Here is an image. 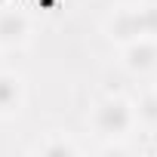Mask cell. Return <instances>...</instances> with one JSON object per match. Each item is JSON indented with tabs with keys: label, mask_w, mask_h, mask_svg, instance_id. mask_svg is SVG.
<instances>
[{
	"label": "cell",
	"mask_w": 157,
	"mask_h": 157,
	"mask_svg": "<svg viewBox=\"0 0 157 157\" xmlns=\"http://www.w3.org/2000/svg\"><path fill=\"white\" fill-rule=\"evenodd\" d=\"M123 65L132 74L157 71V37H139L123 46Z\"/></svg>",
	"instance_id": "3"
},
{
	"label": "cell",
	"mask_w": 157,
	"mask_h": 157,
	"mask_svg": "<svg viewBox=\"0 0 157 157\" xmlns=\"http://www.w3.org/2000/svg\"><path fill=\"white\" fill-rule=\"evenodd\" d=\"M3 6H13V3H10V0H0V10H3Z\"/></svg>",
	"instance_id": "7"
},
{
	"label": "cell",
	"mask_w": 157,
	"mask_h": 157,
	"mask_svg": "<svg viewBox=\"0 0 157 157\" xmlns=\"http://www.w3.org/2000/svg\"><path fill=\"white\" fill-rule=\"evenodd\" d=\"M25 105V80L16 71H0V120H10Z\"/></svg>",
	"instance_id": "4"
},
{
	"label": "cell",
	"mask_w": 157,
	"mask_h": 157,
	"mask_svg": "<svg viewBox=\"0 0 157 157\" xmlns=\"http://www.w3.org/2000/svg\"><path fill=\"white\" fill-rule=\"evenodd\" d=\"M34 154H43V157H68V154H80V148H77L74 142H68L65 136H52L43 145H37Z\"/></svg>",
	"instance_id": "6"
},
{
	"label": "cell",
	"mask_w": 157,
	"mask_h": 157,
	"mask_svg": "<svg viewBox=\"0 0 157 157\" xmlns=\"http://www.w3.org/2000/svg\"><path fill=\"white\" fill-rule=\"evenodd\" d=\"M28 40H31V19L16 6H3L0 10V49H22Z\"/></svg>",
	"instance_id": "2"
},
{
	"label": "cell",
	"mask_w": 157,
	"mask_h": 157,
	"mask_svg": "<svg viewBox=\"0 0 157 157\" xmlns=\"http://www.w3.org/2000/svg\"><path fill=\"white\" fill-rule=\"evenodd\" d=\"M139 120V108L126 99V96H105L96 102L93 114H90V126L99 139L105 142H120L136 129Z\"/></svg>",
	"instance_id": "1"
},
{
	"label": "cell",
	"mask_w": 157,
	"mask_h": 157,
	"mask_svg": "<svg viewBox=\"0 0 157 157\" xmlns=\"http://www.w3.org/2000/svg\"><path fill=\"white\" fill-rule=\"evenodd\" d=\"M105 31H108L111 40H117V43H123V46L132 43V40H139V37H142V28H139L136 6H120V10H114L111 19L105 22Z\"/></svg>",
	"instance_id": "5"
}]
</instances>
